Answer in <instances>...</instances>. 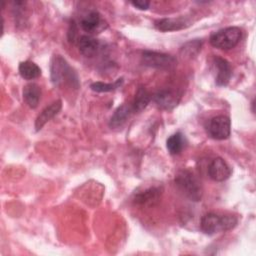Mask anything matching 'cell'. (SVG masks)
<instances>
[{"label":"cell","instance_id":"obj_1","mask_svg":"<svg viewBox=\"0 0 256 256\" xmlns=\"http://www.w3.org/2000/svg\"><path fill=\"white\" fill-rule=\"evenodd\" d=\"M50 78L54 86L70 85L79 87V79L76 72L61 55H54L50 64Z\"/></svg>","mask_w":256,"mask_h":256},{"label":"cell","instance_id":"obj_2","mask_svg":"<svg viewBox=\"0 0 256 256\" xmlns=\"http://www.w3.org/2000/svg\"><path fill=\"white\" fill-rule=\"evenodd\" d=\"M175 185L178 190L188 199L194 202L201 200L203 195V188L200 180L193 172L183 169L177 172L174 179Z\"/></svg>","mask_w":256,"mask_h":256},{"label":"cell","instance_id":"obj_3","mask_svg":"<svg viewBox=\"0 0 256 256\" xmlns=\"http://www.w3.org/2000/svg\"><path fill=\"white\" fill-rule=\"evenodd\" d=\"M238 219L233 215H218L210 212L205 214L200 221V229L206 235H213L218 232L233 229Z\"/></svg>","mask_w":256,"mask_h":256},{"label":"cell","instance_id":"obj_4","mask_svg":"<svg viewBox=\"0 0 256 256\" xmlns=\"http://www.w3.org/2000/svg\"><path fill=\"white\" fill-rule=\"evenodd\" d=\"M242 31L240 28L232 26L220 29L217 32H214L210 36V44L213 47L222 50H229L234 48L241 40Z\"/></svg>","mask_w":256,"mask_h":256},{"label":"cell","instance_id":"obj_5","mask_svg":"<svg viewBox=\"0 0 256 256\" xmlns=\"http://www.w3.org/2000/svg\"><path fill=\"white\" fill-rule=\"evenodd\" d=\"M141 61L147 67L161 70H170L177 64V59L170 54L148 50L142 52Z\"/></svg>","mask_w":256,"mask_h":256},{"label":"cell","instance_id":"obj_6","mask_svg":"<svg viewBox=\"0 0 256 256\" xmlns=\"http://www.w3.org/2000/svg\"><path fill=\"white\" fill-rule=\"evenodd\" d=\"M207 132L213 139H227L231 133L230 118L225 115H218L211 118L207 125Z\"/></svg>","mask_w":256,"mask_h":256},{"label":"cell","instance_id":"obj_7","mask_svg":"<svg viewBox=\"0 0 256 256\" xmlns=\"http://www.w3.org/2000/svg\"><path fill=\"white\" fill-rule=\"evenodd\" d=\"M231 173H232V170L230 166L221 157H217L213 159L209 164L208 175L213 181L223 182L230 177Z\"/></svg>","mask_w":256,"mask_h":256},{"label":"cell","instance_id":"obj_8","mask_svg":"<svg viewBox=\"0 0 256 256\" xmlns=\"http://www.w3.org/2000/svg\"><path fill=\"white\" fill-rule=\"evenodd\" d=\"M152 99L160 108L165 110H172L178 105L180 96L172 90L162 89L156 92L152 96Z\"/></svg>","mask_w":256,"mask_h":256},{"label":"cell","instance_id":"obj_9","mask_svg":"<svg viewBox=\"0 0 256 256\" xmlns=\"http://www.w3.org/2000/svg\"><path fill=\"white\" fill-rule=\"evenodd\" d=\"M214 66L216 68V77H215V83L218 86H226L232 76V68L230 63L219 56L214 57Z\"/></svg>","mask_w":256,"mask_h":256},{"label":"cell","instance_id":"obj_10","mask_svg":"<svg viewBox=\"0 0 256 256\" xmlns=\"http://www.w3.org/2000/svg\"><path fill=\"white\" fill-rule=\"evenodd\" d=\"M77 46L83 56L91 58L97 54L100 48V42L92 36L83 35L77 40Z\"/></svg>","mask_w":256,"mask_h":256},{"label":"cell","instance_id":"obj_11","mask_svg":"<svg viewBox=\"0 0 256 256\" xmlns=\"http://www.w3.org/2000/svg\"><path fill=\"white\" fill-rule=\"evenodd\" d=\"M62 108V101L61 100H56L53 103H51L49 106L45 107L42 112L37 116L35 120V129L36 131H39L42 129V127L49 121L51 120L54 116H56L59 111Z\"/></svg>","mask_w":256,"mask_h":256},{"label":"cell","instance_id":"obj_12","mask_svg":"<svg viewBox=\"0 0 256 256\" xmlns=\"http://www.w3.org/2000/svg\"><path fill=\"white\" fill-rule=\"evenodd\" d=\"M161 196V189L159 187H150L141 192L135 193L133 201L138 205H153L158 202Z\"/></svg>","mask_w":256,"mask_h":256},{"label":"cell","instance_id":"obj_13","mask_svg":"<svg viewBox=\"0 0 256 256\" xmlns=\"http://www.w3.org/2000/svg\"><path fill=\"white\" fill-rule=\"evenodd\" d=\"M190 24L187 19L183 17L178 18H163L155 22V27L163 32L176 31L188 27Z\"/></svg>","mask_w":256,"mask_h":256},{"label":"cell","instance_id":"obj_14","mask_svg":"<svg viewBox=\"0 0 256 256\" xmlns=\"http://www.w3.org/2000/svg\"><path fill=\"white\" fill-rule=\"evenodd\" d=\"M132 113L134 112L131 105L122 104L114 111L113 115L111 116L109 120V127L112 129L122 127L126 123V121L129 119Z\"/></svg>","mask_w":256,"mask_h":256},{"label":"cell","instance_id":"obj_15","mask_svg":"<svg viewBox=\"0 0 256 256\" xmlns=\"http://www.w3.org/2000/svg\"><path fill=\"white\" fill-rule=\"evenodd\" d=\"M41 98V88L36 83H29L23 88V99L30 108H36Z\"/></svg>","mask_w":256,"mask_h":256},{"label":"cell","instance_id":"obj_16","mask_svg":"<svg viewBox=\"0 0 256 256\" xmlns=\"http://www.w3.org/2000/svg\"><path fill=\"white\" fill-rule=\"evenodd\" d=\"M151 99H152V96L147 91V89L144 86H139L136 91L134 100L131 104L133 112L139 113L142 110H144L147 107V105L149 104V102L151 101Z\"/></svg>","mask_w":256,"mask_h":256},{"label":"cell","instance_id":"obj_17","mask_svg":"<svg viewBox=\"0 0 256 256\" xmlns=\"http://www.w3.org/2000/svg\"><path fill=\"white\" fill-rule=\"evenodd\" d=\"M166 147L171 155H178L185 147V137L181 132L172 134L166 140Z\"/></svg>","mask_w":256,"mask_h":256},{"label":"cell","instance_id":"obj_18","mask_svg":"<svg viewBox=\"0 0 256 256\" xmlns=\"http://www.w3.org/2000/svg\"><path fill=\"white\" fill-rule=\"evenodd\" d=\"M19 73L22 78L26 80H32L38 78L41 75L40 67L32 61H23L19 64Z\"/></svg>","mask_w":256,"mask_h":256},{"label":"cell","instance_id":"obj_19","mask_svg":"<svg viewBox=\"0 0 256 256\" xmlns=\"http://www.w3.org/2000/svg\"><path fill=\"white\" fill-rule=\"evenodd\" d=\"M101 24V17L97 11H92L81 20V28L88 33H94Z\"/></svg>","mask_w":256,"mask_h":256},{"label":"cell","instance_id":"obj_20","mask_svg":"<svg viewBox=\"0 0 256 256\" xmlns=\"http://www.w3.org/2000/svg\"><path fill=\"white\" fill-rule=\"evenodd\" d=\"M123 83V78H119L113 83H103V82H94L90 85V88L95 92H111L119 88Z\"/></svg>","mask_w":256,"mask_h":256},{"label":"cell","instance_id":"obj_21","mask_svg":"<svg viewBox=\"0 0 256 256\" xmlns=\"http://www.w3.org/2000/svg\"><path fill=\"white\" fill-rule=\"evenodd\" d=\"M201 46H202V41L199 39L189 41L186 44H184V46L181 48V54L189 57L195 56L201 50Z\"/></svg>","mask_w":256,"mask_h":256},{"label":"cell","instance_id":"obj_22","mask_svg":"<svg viewBox=\"0 0 256 256\" xmlns=\"http://www.w3.org/2000/svg\"><path fill=\"white\" fill-rule=\"evenodd\" d=\"M76 36H77V27H76L75 22L72 21L70 23L69 30H68V40H69V42L75 43L77 41L76 40Z\"/></svg>","mask_w":256,"mask_h":256},{"label":"cell","instance_id":"obj_23","mask_svg":"<svg viewBox=\"0 0 256 256\" xmlns=\"http://www.w3.org/2000/svg\"><path fill=\"white\" fill-rule=\"evenodd\" d=\"M131 4L140 10H147L150 6V2L147 0H136V1H131Z\"/></svg>","mask_w":256,"mask_h":256}]
</instances>
